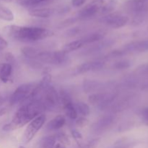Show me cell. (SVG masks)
<instances>
[{"label": "cell", "mask_w": 148, "mask_h": 148, "mask_svg": "<svg viewBox=\"0 0 148 148\" xmlns=\"http://www.w3.org/2000/svg\"><path fill=\"white\" fill-rule=\"evenodd\" d=\"M3 31L10 38L23 43H35L53 36V32L38 26H20L9 25Z\"/></svg>", "instance_id": "cell-1"}, {"label": "cell", "mask_w": 148, "mask_h": 148, "mask_svg": "<svg viewBox=\"0 0 148 148\" xmlns=\"http://www.w3.org/2000/svg\"><path fill=\"white\" fill-rule=\"evenodd\" d=\"M45 111L40 101H30L22 104L13 116L12 121L4 124L2 130L4 132H12L27 125Z\"/></svg>", "instance_id": "cell-2"}, {"label": "cell", "mask_w": 148, "mask_h": 148, "mask_svg": "<svg viewBox=\"0 0 148 148\" xmlns=\"http://www.w3.org/2000/svg\"><path fill=\"white\" fill-rule=\"evenodd\" d=\"M36 85V84L33 82L19 85L10 97V105L14 106L27 102Z\"/></svg>", "instance_id": "cell-3"}, {"label": "cell", "mask_w": 148, "mask_h": 148, "mask_svg": "<svg viewBox=\"0 0 148 148\" xmlns=\"http://www.w3.org/2000/svg\"><path fill=\"white\" fill-rule=\"evenodd\" d=\"M69 59L68 53L64 51H43L38 53L37 60L43 63L53 65H62L66 63Z\"/></svg>", "instance_id": "cell-4"}, {"label": "cell", "mask_w": 148, "mask_h": 148, "mask_svg": "<svg viewBox=\"0 0 148 148\" xmlns=\"http://www.w3.org/2000/svg\"><path fill=\"white\" fill-rule=\"evenodd\" d=\"M40 101L43 104L45 111H56L61 104L59 92L51 85L44 90Z\"/></svg>", "instance_id": "cell-5"}, {"label": "cell", "mask_w": 148, "mask_h": 148, "mask_svg": "<svg viewBox=\"0 0 148 148\" xmlns=\"http://www.w3.org/2000/svg\"><path fill=\"white\" fill-rule=\"evenodd\" d=\"M118 94L111 92H98L91 93L88 96V102L97 106L101 110H104L114 103Z\"/></svg>", "instance_id": "cell-6"}, {"label": "cell", "mask_w": 148, "mask_h": 148, "mask_svg": "<svg viewBox=\"0 0 148 148\" xmlns=\"http://www.w3.org/2000/svg\"><path fill=\"white\" fill-rule=\"evenodd\" d=\"M46 121V116L44 114H41L32 120L27 124L23 132L22 140L25 144H27L33 140L39 130L43 127Z\"/></svg>", "instance_id": "cell-7"}, {"label": "cell", "mask_w": 148, "mask_h": 148, "mask_svg": "<svg viewBox=\"0 0 148 148\" xmlns=\"http://www.w3.org/2000/svg\"><path fill=\"white\" fill-rule=\"evenodd\" d=\"M60 103L63 106L64 110L65 111L66 116L72 120H76L78 117L77 111L75 106L72 97L67 92V91L62 89L59 92Z\"/></svg>", "instance_id": "cell-8"}, {"label": "cell", "mask_w": 148, "mask_h": 148, "mask_svg": "<svg viewBox=\"0 0 148 148\" xmlns=\"http://www.w3.org/2000/svg\"><path fill=\"white\" fill-rule=\"evenodd\" d=\"M129 17L119 13H110L101 17V22L113 29H119L124 27L129 22Z\"/></svg>", "instance_id": "cell-9"}, {"label": "cell", "mask_w": 148, "mask_h": 148, "mask_svg": "<svg viewBox=\"0 0 148 148\" xmlns=\"http://www.w3.org/2000/svg\"><path fill=\"white\" fill-rule=\"evenodd\" d=\"M106 63L102 60H95L92 62H85L79 65L75 69V73L77 75H82L89 72H95L101 70L105 66Z\"/></svg>", "instance_id": "cell-10"}, {"label": "cell", "mask_w": 148, "mask_h": 148, "mask_svg": "<svg viewBox=\"0 0 148 148\" xmlns=\"http://www.w3.org/2000/svg\"><path fill=\"white\" fill-rule=\"evenodd\" d=\"M115 121V116L113 114H106L101 117L92 125V130L95 133H101L108 130Z\"/></svg>", "instance_id": "cell-11"}, {"label": "cell", "mask_w": 148, "mask_h": 148, "mask_svg": "<svg viewBox=\"0 0 148 148\" xmlns=\"http://www.w3.org/2000/svg\"><path fill=\"white\" fill-rule=\"evenodd\" d=\"M107 85L103 82L95 79H85L82 82V89L86 93H94V92H103V90Z\"/></svg>", "instance_id": "cell-12"}, {"label": "cell", "mask_w": 148, "mask_h": 148, "mask_svg": "<svg viewBox=\"0 0 148 148\" xmlns=\"http://www.w3.org/2000/svg\"><path fill=\"white\" fill-rule=\"evenodd\" d=\"M99 10L100 7L98 4H95V3H91V4H88L85 7H83L78 12V15L77 17L78 18V20L90 18V17L95 16Z\"/></svg>", "instance_id": "cell-13"}, {"label": "cell", "mask_w": 148, "mask_h": 148, "mask_svg": "<svg viewBox=\"0 0 148 148\" xmlns=\"http://www.w3.org/2000/svg\"><path fill=\"white\" fill-rule=\"evenodd\" d=\"M124 52L140 51L143 52L148 50V40H140V41H134L128 43L122 49Z\"/></svg>", "instance_id": "cell-14"}, {"label": "cell", "mask_w": 148, "mask_h": 148, "mask_svg": "<svg viewBox=\"0 0 148 148\" xmlns=\"http://www.w3.org/2000/svg\"><path fill=\"white\" fill-rule=\"evenodd\" d=\"M55 12V10L52 8H46V7H38L29 10L28 13L31 17H37V18L46 19L51 17Z\"/></svg>", "instance_id": "cell-15"}, {"label": "cell", "mask_w": 148, "mask_h": 148, "mask_svg": "<svg viewBox=\"0 0 148 148\" xmlns=\"http://www.w3.org/2000/svg\"><path fill=\"white\" fill-rule=\"evenodd\" d=\"M13 66L10 64H1L0 65V80L4 83L10 82L12 77Z\"/></svg>", "instance_id": "cell-16"}, {"label": "cell", "mask_w": 148, "mask_h": 148, "mask_svg": "<svg viewBox=\"0 0 148 148\" xmlns=\"http://www.w3.org/2000/svg\"><path fill=\"white\" fill-rule=\"evenodd\" d=\"M66 124V118L62 115H58L52 119L46 125L49 131H56L62 129Z\"/></svg>", "instance_id": "cell-17"}, {"label": "cell", "mask_w": 148, "mask_h": 148, "mask_svg": "<svg viewBox=\"0 0 148 148\" xmlns=\"http://www.w3.org/2000/svg\"><path fill=\"white\" fill-rule=\"evenodd\" d=\"M51 0H17L19 5L28 9H34L41 7L42 6L49 3Z\"/></svg>", "instance_id": "cell-18"}, {"label": "cell", "mask_w": 148, "mask_h": 148, "mask_svg": "<svg viewBox=\"0 0 148 148\" xmlns=\"http://www.w3.org/2000/svg\"><path fill=\"white\" fill-rule=\"evenodd\" d=\"M106 36V33L103 31H97L94 33H90V34L86 35L81 39L84 44H90V43H94L96 42L100 41V40L104 39Z\"/></svg>", "instance_id": "cell-19"}, {"label": "cell", "mask_w": 148, "mask_h": 148, "mask_svg": "<svg viewBox=\"0 0 148 148\" xmlns=\"http://www.w3.org/2000/svg\"><path fill=\"white\" fill-rule=\"evenodd\" d=\"M57 143L55 134L42 137L38 143V148H54Z\"/></svg>", "instance_id": "cell-20"}, {"label": "cell", "mask_w": 148, "mask_h": 148, "mask_svg": "<svg viewBox=\"0 0 148 148\" xmlns=\"http://www.w3.org/2000/svg\"><path fill=\"white\" fill-rule=\"evenodd\" d=\"M22 54L27 59H35L37 60V56L40 51L36 48L32 46H24L20 49Z\"/></svg>", "instance_id": "cell-21"}, {"label": "cell", "mask_w": 148, "mask_h": 148, "mask_svg": "<svg viewBox=\"0 0 148 148\" xmlns=\"http://www.w3.org/2000/svg\"><path fill=\"white\" fill-rule=\"evenodd\" d=\"M85 46L83 42L81 40V39H78V40H73L69 43H66L62 48V51L66 52V53H69V52L75 51L78 50V49H81L82 47Z\"/></svg>", "instance_id": "cell-22"}, {"label": "cell", "mask_w": 148, "mask_h": 148, "mask_svg": "<svg viewBox=\"0 0 148 148\" xmlns=\"http://www.w3.org/2000/svg\"><path fill=\"white\" fill-rule=\"evenodd\" d=\"M0 19L4 21L11 22L14 20V15L10 9L0 4Z\"/></svg>", "instance_id": "cell-23"}, {"label": "cell", "mask_w": 148, "mask_h": 148, "mask_svg": "<svg viewBox=\"0 0 148 148\" xmlns=\"http://www.w3.org/2000/svg\"><path fill=\"white\" fill-rule=\"evenodd\" d=\"M75 106L76 108L77 114L82 115V116H88L90 113V108L88 104L83 101H78L77 103L75 104Z\"/></svg>", "instance_id": "cell-24"}, {"label": "cell", "mask_w": 148, "mask_h": 148, "mask_svg": "<svg viewBox=\"0 0 148 148\" xmlns=\"http://www.w3.org/2000/svg\"><path fill=\"white\" fill-rule=\"evenodd\" d=\"M55 137H56L57 143H60V144L66 146V147L70 145V139H69V136H68L66 133L64 132H59L56 133L55 134Z\"/></svg>", "instance_id": "cell-25"}, {"label": "cell", "mask_w": 148, "mask_h": 148, "mask_svg": "<svg viewBox=\"0 0 148 148\" xmlns=\"http://www.w3.org/2000/svg\"><path fill=\"white\" fill-rule=\"evenodd\" d=\"M116 5L117 1L116 0H111L108 3L104 4L101 8H100V10H101V12L103 13V14H110V13H111V12L115 10Z\"/></svg>", "instance_id": "cell-26"}, {"label": "cell", "mask_w": 148, "mask_h": 148, "mask_svg": "<svg viewBox=\"0 0 148 148\" xmlns=\"http://www.w3.org/2000/svg\"><path fill=\"white\" fill-rule=\"evenodd\" d=\"M131 62L129 60H120L116 62L113 64V67L116 70H124V69H129L131 66Z\"/></svg>", "instance_id": "cell-27"}, {"label": "cell", "mask_w": 148, "mask_h": 148, "mask_svg": "<svg viewBox=\"0 0 148 148\" xmlns=\"http://www.w3.org/2000/svg\"><path fill=\"white\" fill-rule=\"evenodd\" d=\"M100 142H101L100 138H94L88 142L86 144L79 145V148H96L99 145Z\"/></svg>", "instance_id": "cell-28"}, {"label": "cell", "mask_w": 148, "mask_h": 148, "mask_svg": "<svg viewBox=\"0 0 148 148\" xmlns=\"http://www.w3.org/2000/svg\"><path fill=\"white\" fill-rule=\"evenodd\" d=\"M89 124V120L85 116H80L79 118H77L75 120V125L79 128H83V127H86Z\"/></svg>", "instance_id": "cell-29"}, {"label": "cell", "mask_w": 148, "mask_h": 148, "mask_svg": "<svg viewBox=\"0 0 148 148\" xmlns=\"http://www.w3.org/2000/svg\"><path fill=\"white\" fill-rule=\"evenodd\" d=\"M26 63L29 65L31 68L35 69H41L43 67V64L41 62L35 59H26Z\"/></svg>", "instance_id": "cell-30"}, {"label": "cell", "mask_w": 148, "mask_h": 148, "mask_svg": "<svg viewBox=\"0 0 148 148\" xmlns=\"http://www.w3.org/2000/svg\"><path fill=\"white\" fill-rule=\"evenodd\" d=\"M77 20H78L77 17H71V18L66 19V20H64V21H62V23H60V25H59V27H68V26L74 24V23H75Z\"/></svg>", "instance_id": "cell-31"}, {"label": "cell", "mask_w": 148, "mask_h": 148, "mask_svg": "<svg viewBox=\"0 0 148 148\" xmlns=\"http://www.w3.org/2000/svg\"><path fill=\"white\" fill-rule=\"evenodd\" d=\"M71 134H72V137H73L77 143H79V142L80 141V140H82V138H83V136H82V133H81L79 130H77V129H72V130H71Z\"/></svg>", "instance_id": "cell-32"}, {"label": "cell", "mask_w": 148, "mask_h": 148, "mask_svg": "<svg viewBox=\"0 0 148 148\" xmlns=\"http://www.w3.org/2000/svg\"><path fill=\"white\" fill-rule=\"evenodd\" d=\"M79 32H80V27H72V28H70L66 31V36H69V37H72V36L77 35Z\"/></svg>", "instance_id": "cell-33"}, {"label": "cell", "mask_w": 148, "mask_h": 148, "mask_svg": "<svg viewBox=\"0 0 148 148\" xmlns=\"http://www.w3.org/2000/svg\"><path fill=\"white\" fill-rule=\"evenodd\" d=\"M5 57H6V59H7V63L10 64H12V66H14V64H15L16 63L15 58H14V55H13L12 53H7L5 55Z\"/></svg>", "instance_id": "cell-34"}, {"label": "cell", "mask_w": 148, "mask_h": 148, "mask_svg": "<svg viewBox=\"0 0 148 148\" xmlns=\"http://www.w3.org/2000/svg\"><path fill=\"white\" fill-rule=\"evenodd\" d=\"M86 0H72V4L75 7H79L83 5Z\"/></svg>", "instance_id": "cell-35"}, {"label": "cell", "mask_w": 148, "mask_h": 148, "mask_svg": "<svg viewBox=\"0 0 148 148\" xmlns=\"http://www.w3.org/2000/svg\"><path fill=\"white\" fill-rule=\"evenodd\" d=\"M8 46V43H7V40L2 37V36L0 35V51L2 50V49H6Z\"/></svg>", "instance_id": "cell-36"}, {"label": "cell", "mask_w": 148, "mask_h": 148, "mask_svg": "<svg viewBox=\"0 0 148 148\" xmlns=\"http://www.w3.org/2000/svg\"><path fill=\"white\" fill-rule=\"evenodd\" d=\"M142 116L144 121L148 123V108H145L142 111Z\"/></svg>", "instance_id": "cell-37"}, {"label": "cell", "mask_w": 148, "mask_h": 148, "mask_svg": "<svg viewBox=\"0 0 148 148\" xmlns=\"http://www.w3.org/2000/svg\"><path fill=\"white\" fill-rule=\"evenodd\" d=\"M7 109L6 107L0 106V117L2 116H4V114L7 113Z\"/></svg>", "instance_id": "cell-38"}, {"label": "cell", "mask_w": 148, "mask_h": 148, "mask_svg": "<svg viewBox=\"0 0 148 148\" xmlns=\"http://www.w3.org/2000/svg\"><path fill=\"white\" fill-rule=\"evenodd\" d=\"M132 1H139V2H145V1H147V0H132Z\"/></svg>", "instance_id": "cell-39"}, {"label": "cell", "mask_w": 148, "mask_h": 148, "mask_svg": "<svg viewBox=\"0 0 148 148\" xmlns=\"http://www.w3.org/2000/svg\"><path fill=\"white\" fill-rule=\"evenodd\" d=\"M2 101H3L2 98H1V97H0V106H1V103H2Z\"/></svg>", "instance_id": "cell-40"}, {"label": "cell", "mask_w": 148, "mask_h": 148, "mask_svg": "<svg viewBox=\"0 0 148 148\" xmlns=\"http://www.w3.org/2000/svg\"><path fill=\"white\" fill-rule=\"evenodd\" d=\"M18 148H26V147H25V146H23V145H20V146H19Z\"/></svg>", "instance_id": "cell-41"}]
</instances>
